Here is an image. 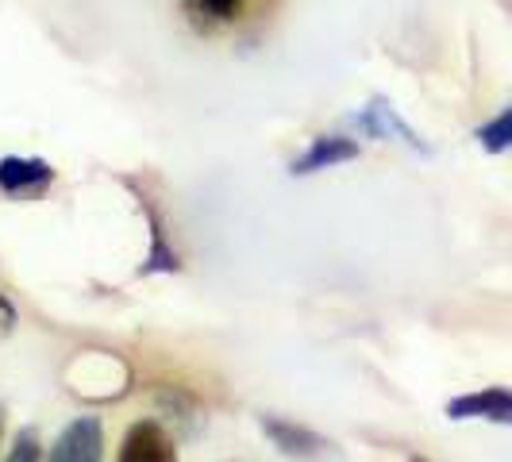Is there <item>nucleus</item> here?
I'll list each match as a JSON object with an SVG mask.
<instances>
[{
	"label": "nucleus",
	"mask_w": 512,
	"mask_h": 462,
	"mask_svg": "<svg viewBox=\"0 0 512 462\" xmlns=\"http://www.w3.org/2000/svg\"><path fill=\"white\" fill-rule=\"evenodd\" d=\"M54 185V170L43 158H0V193L8 197H43Z\"/></svg>",
	"instance_id": "obj_1"
},
{
	"label": "nucleus",
	"mask_w": 512,
	"mask_h": 462,
	"mask_svg": "<svg viewBox=\"0 0 512 462\" xmlns=\"http://www.w3.org/2000/svg\"><path fill=\"white\" fill-rule=\"evenodd\" d=\"M451 420H489V424H505L512 428V389H478V393H462L447 405Z\"/></svg>",
	"instance_id": "obj_2"
},
{
	"label": "nucleus",
	"mask_w": 512,
	"mask_h": 462,
	"mask_svg": "<svg viewBox=\"0 0 512 462\" xmlns=\"http://www.w3.org/2000/svg\"><path fill=\"white\" fill-rule=\"evenodd\" d=\"M120 459L124 462H174L178 459V447H174V439L166 436L162 424L139 420V424H131L128 436H124Z\"/></svg>",
	"instance_id": "obj_3"
},
{
	"label": "nucleus",
	"mask_w": 512,
	"mask_h": 462,
	"mask_svg": "<svg viewBox=\"0 0 512 462\" xmlns=\"http://www.w3.org/2000/svg\"><path fill=\"white\" fill-rule=\"evenodd\" d=\"M355 124H359L370 139H401V143H409L412 151H420V154H428V147L420 143V135L389 108V101L385 97H374L370 104H362V112L355 116Z\"/></svg>",
	"instance_id": "obj_4"
},
{
	"label": "nucleus",
	"mask_w": 512,
	"mask_h": 462,
	"mask_svg": "<svg viewBox=\"0 0 512 462\" xmlns=\"http://www.w3.org/2000/svg\"><path fill=\"white\" fill-rule=\"evenodd\" d=\"M101 447H104L101 420H97V416H81V420H74V424L58 436L51 459L54 462H97L101 459Z\"/></svg>",
	"instance_id": "obj_5"
},
{
	"label": "nucleus",
	"mask_w": 512,
	"mask_h": 462,
	"mask_svg": "<svg viewBox=\"0 0 512 462\" xmlns=\"http://www.w3.org/2000/svg\"><path fill=\"white\" fill-rule=\"evenodd\" d=\"M351 158H359V143H355V139H343V135H316L312 147L293 162V174H297V178L320 174V170H332V166L351 162Z\"/></svg>",
	"instance_id": "obj_6"
},
{
	"label": "nucleus",
	"mask_w": 512,
	"mask_h": 462,
	"mask_svg": "<svg viewBox=\"0 0 512 462\" xmlns=\"http://www.w3.org/2000/svg\"><path fill=\"white\" fill-rule=\"evenodd\" d=\"M262 432L274 439V447H282L285 455H316V451L328 447L324 439L305 432L301 424H289V420H278V416H262Z\"/></svg>",
	"instance_id": "obj_7"
},
{
	"label": "nucleus",
	"mask_w": 512,
	"mask_h": 462,
	"mask_svg": "<svg viewBox=\"0 0 512 462\" xmlns=\"http://www.w3.org/2000/svg\"><path fill=\"white\" fill-rule=\"evenodd\" d=\"M474 139H478V147L486 154H505L512 151V108H505L501 116H493L489 124L474 131Z\"/></svg>",
	"instance_id": "obj_8"
},
{
	"label": "nucleus",
	"mask_w": 512,
	"mask_h": 462,
	"mask_svg": "<svg viewBox=\"0 0 512 462\" xmlns=\"http://www.w3.org/2000/svg\"><path fill=\"white\" fill-rule=\"evenodd\" d=\"M43 451H39V439H35V432H20L16 436V447H12V455L8 459L12 462H24V459H39Z\"/></svg>",
	"instance_id": "obj_9"
},
{
	"label": "nucleus",
	"mask_w": 512,
	"mask_h": 462,
	"mask_svg": "<svg viewBox=\"0 0 512 462\" xmlns=\"http://www.w3.org/2000/svg\"><path fill=\"white\" fill-rule=\"evenodd\" d=\"M12 332H16V308H12V301L0 293V339H8Z\"/></svg>",
	"instance_id": "obj_10"
},
{
	"label": "nucleus",
	"mask_w": 512,
	"mask_h": 462,
	"mask_svg": "<svg viewBox=\"0 0 512 462\" xmlns=\"http://www.w3.org/2000/svg\"><path fill=\"white\" fill-rule=\"evenodd\" d=\"M0 436H4V412H0Z\"/></svg>",
	"instance_id": "obj_11"
}]
</instances>
